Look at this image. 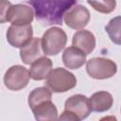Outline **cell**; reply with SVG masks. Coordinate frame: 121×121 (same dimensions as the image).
<instances>
[{
	"mask_svg": "<svg viewBox=\"0 0 121 121\" xmlns=\"http://www.w3.org/2000/svg\"><path fill=\"white\" fill-rule=\"evenodd\" d=\"M42 40L33 37L26 44L20 48V58L25 64L30 65L33 61L43 56Z\"/></svg>",
	"mask_w": 121,
	"mask_h": 121,
	"instance_id": "10",
	"label": "cell"
},
{
	"mask_svg": "<svg viewBox=\"0 0 121 121\" xmlns=\"http://www.w3.org/2000/svg\"><path fill=\"white\" fill-rule=\"evenodd\" d=\"M29 70L22 65H13L6 71L4 76V84L11 91H19L26 87L29 82Z\"/></svg>",
	"mask_w": 121,
	"mask_h": 121,
	"instance_id": "6",
	"label": "cell"
},
{
	"mask_svg": "<svg viewBox=\"0 0 121 121\" xmlns=\"http://www.w3.org/2000/svg\"><path fill=\"white\" fill-rule=\"evenodd\" d=\"M86 71L95 79H106L116 74L117 65L113 60L107 58H92L86 62Z\"/></svg>",
	"mask_w": 121,
	"mask_h": 121,
	"instance_id": "5",
	"label": "cell"
},
{
	"mask_svg": "<svg viewBox=\"0 0 121 121\" xmlns=\"http://www.w3.org/2000/svg\"><path fill=\"white\" fill-rule=\"evenodd\" d=\"M105 30L113 43L121 45V16H116L111 19L105 26Z\"/></svg>",
	"mask_w": 121,
	"mask_h": 121,
	"instance_id": "17",
	"label": "cell"
},
{
	"mask_svg": "<svg viewBox=\"0 0 121 121\" xmlns=\"http://www.w3.org/2000/svg\"><path fill=\"white\" fill-rule=\"evenodd\" d=\"M87 3L100 13H111L116 8V0H87Z\"/></svg>",
	"mask_w": 121,
	"mask_h": 121,
	"instance_id": "18",
	"label": "cell"
},
{
	"mask_svg": "<svg viewBox=\"0 0 121 121\" xmlns=\"http://www.w3.org/2000/svg\"><path fill=\"white\" fill-rule=\"evenodd\" d=\"M32 112L36 120L44 121V120H56L58 119V110L55 104L51 100L43 101L38 104L33 108Z\"/></svg>",
	"mask_w": 121,
	"mask_h": 121,
	"instance_id": "15",
	"label": "cell"
},
{
	"mask_svg": "<svg viewBox=\"0 0 121 121\" xmlns=\"http://www.w3.org/2000/svg\"><path fill=\"white\" fill-rule=\"evenodd\" d=\"M45 85L53 93H65L77 85V78L73 73L62 68L52 69L46 78Z\"/></svg>",
	"mask_w": 121,
	"mask_h": 121,
	"instance_id": "3",
	"label": "cell"
},
{
	"mask_svg": "<svg viewBox=\"0 0 121 121\" xmlns=\"http://www.w3.org/2000/svg\"><path fill=\"white\" fill-rule=\"evenodd\" d=\"M86 56L78 47L69 46L62 53V62L68 69H78L86 62Z\"/></svg>",
	"mask_w": 121,
	"mask_h": 121,
	"instance_id": "12",
	"label": "cell"
},
{
	"mask_svg": "<svg viewBox=\"0 0 121 121\" xmlns=\"http://www.w3.org/2000/svg\"><path fill=\"white\" fill-rule=\"evenodd\" d=\"M32 7L36 19L44 26L62 25L64 13L77 0H27Z\"/></svg>",
	"mask_w": 121,
	"mask_h": 121,
	"instance_id": "1",
	"label": "cell"
},
{
	"mask_svg": "<svg viewBox=\"0 0 121 121\" xmlns=\"http://www.w3.org/2000/svg\"><path fill=\"white\" fill-rule=\"evenodd\" d=\"M92 112H104L109 111L112 104L113 98L112 95L106 91H98L92 95L89 98Z\"/></svg>",
	"mask_w": 121,
	"mask_h": 121,
	"instance_id": "14",
	"label": "cell"
},
{
	"mask_svg": "<svg viewBox=\"0 0 121 121\" xmlns=\"http://www.w3.org/2000/svg\"><path fill=\"white\" fill-rule=\"evenodd\" d=\"M34 10L27 5H12L8 0H1V19L0 22H9L15 26L29 25L34 19Z\"/></svg>",
	"mask_w": 121,
	"mask_h": 121,
	"instance_id": "2",
	"label": "cell"
},
{
	"mask_svg": "<svg viewBox=\"0 0 121 121\" xmlns=\"http://www.w3.org/2000/svg\"><path fill=\"white\" fill-rule=\"evenodd\" d=\"M58 119H60V120H65V121H67V120L68 121H79V119L74 113H72L71 112L66 111V110H64V112L60 115V117Z\"/></svg>",
	"mask_w": 121,
	"mask_h": 121,
	"instance_id": "19",
	"label": "cell"
},
{
	"mask_svg": "<svg viewBox=\"0 0 121 121\" xmlns=\"http://www.w3.org/2000/svg\"><path fill=\"white\" fill-rule=\"evenodd\" d=\"M67 35L63 29L58 26L48 28L42 37V47L44 55L56 56L66 45Z\"/></svg>",
	"mask_w": 121,
	"mask_h": 121,
	"instance_id": "4",
	"label": "cell"
},
{
	"mask_svg": "<svg viewBox=\"0 0 121 121\" xmlns=\"http://www.w3.org/2000/svg\"><path fill=\"white\" fill-rule=\"evenodd\" d=\"M72 44L83 51L86 55H89L95 47V37L90 30H78L73 35Z\"/></svg>",
	"mask_w": 121,
	"mask_h": 121,
	"instance_id": "11",
	"label": "cell"
},
{
	"mask_svg": "<svg viewBox=\"0 0 121 121\" xmlns=\"http://www.w3.org/2000/svg\"><path fill=\"white\" fill-rule=\"evenodd\" d=\"M52 60L47 57H41L30 64L29 73L30 78L34 80L46 79L47 76L52 70Z\"/></svg>",
	"mask_w": 121,
	"mask_h": 121,
	"instance_id": "13",
	"label": "cell"
},
{
	"mask_svg": "<svg viewBox=\"0 0 121 121\" xmlns=\"http://www.w3.org/2000/svg\"><path fill=\"white\" fill-rule=\"evenodd\" d=\"M6 36L8 43L11 46L21 48L33 38V28L31 24L25 26L11 25L8 28Z\"/></svg>",
	"mask_w": 121,
	"mask_h": 121,
	"instance_id": "8",
	"label": "cell"
},
{
	"mask_svg": "<svg viewBox=\"0 0 121 121\" xmlns=\"http://www.w3.org/2000/svg\"><path fill=\"white\" fill-rule=\"evenodd\" d=\"M63 21L66 26L72 29H83L90 21V12L82 5H74L63 15Z\"/></svg>",
	"mask_w": 121,
	"mask_h": 121,
	"instance_id": "7",
	"label": "cell"
},
{
	"mask_svg": "<svg viewBox=\"0 0 121 121\" xmlns=\"http://www.w3.org/2000/svg\"><path fill=\"white\" fill-rule=\"evenodd\" d=\"M52 98V91L46 86V87H38L33 89L29 95H28V106L32 110L35 108L38 104L46 101V100H51Z\"/></svg>",
	"mask_w": 121,
	"mask_h": 121,
	"instance_id": "16",
	"label": "cell"
},
{
	"mask_svg": "<svg viewBox=\"0 0 121 121\" xmlns=\"http://www.w3.org/2000/svg\"><path fill=\"white\" fill-rule=\"evenodd\" d=\"M64 110L74 113L79 120L87 118L92 112L89 98L80 94L68 97L64 103Z\"/></svg>",
	"mask_w": 121,
	"mask_h": 121,
	"instance_id": "9",
	"label": "cell"
}]
</instances>
